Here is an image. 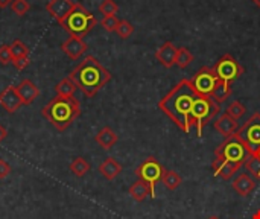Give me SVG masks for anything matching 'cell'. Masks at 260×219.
<instances>
[{"label": "cell", "mask_w": 260, "mask_h": 219, "mask_svg": "<svg viewBox=\"0 0 260 219\" xmlns=\"http://www.w3.org/2000/svg\"><path fill=\"white\" fill-rule=\"evenodd\" d=\"M70 171L73 175H76L78 178L84 177L88 171H90V163L82 159V157H76L72 163H70Z\"/></svg>", "instance_id": "25"}, {"label": "cell", "mask_w": 260, "mask_h": 219, "mask_svg": "<svg viewBox=\"0 0 260 219\" xmlns=\"http://www.w3.org/2000/svg\"><path fill=\"white\" fill-rule=\"evenodd\" d=\"M236 134L245 143L250 154H256L260 148V113H254L238 131Z\"/></svg>", "instance_id": "8"}, {"label": "cell", "mask_w": 260, "mask_h": 219, "mask_svg": "<svg viewBox=\"0 0 260 219\" xmlns=\"http://www.w3.org/2000/svg\"><path fill=\"white\" fill-rule=\"evenodd\" d=\"M207 219H219L218 216H210V218H207Z\"/></svg>", "instance_id": "42"}, {"label": "cell", "mask_w": 260, "mask_h": 219, "mask_svg": "<svg viewBox=\"0 0 260 219\" xmlns=\"http://www.w3.org/2000/svg\"><path fill=\"white\" fill-rule=\"evenodd\" d=\"M200 95L190 79H181L160 102L158 108L186 134L192 130V108Z\"/></svg>", "instance_id": "1"}, {"label": "cell", "mask_w": 260, "mask_h": 219, "mask_svg": "<svg viewBox=\"0 0 260 219\" xmlns=\"http://www.w3.org/2000/svg\"><path fill=\"white\" fill-rule=\"evenodd\" d=\"M245 168H247L248 174H250L256 181L260 180V159L257 155L250 154L248 159H247V162H245Z\"/></svg>", "instance_id": "28"}, {"label": "cell", "mask_w": 260, "mask_h": 219, "mask_svg": "<svg viewBox=\"0 0 260 219\" xmlns=\"http://www.w3.org/2000/svg\"><path fill=\"white\" fill-rule=\"evenodd\" d=\"M0 105H2L8 113H11V114L15 113V111L23 105V102H21V99H20V96H18L15 87L9 85V87H6V88L0 93Z\"/></svg>", "instance_id": "12"}, {"label": "cell", "mask_w": 260, "mask_h": 219, "mask_svg": "<svg viewBox=\"0 0 260 219\" xmlns=\"http://www.w3.org/2000/svg\"><path fill=\"white\" fill-rule=\"evenodd\" d=\"M253 155H257V157H259V159H260V148H259V151H257L256 154H253Z\"/></svg>", "instance_id": "41"}, {"label": "cell", "mask_w": 260, "mask_h": 219, "mask_svg": "<svg viewBox=\"0 0 260 219\" xmlns=\"http://www.w3.org/2000/svg\"><path fill=\"white\" fill-rule=\"evenodd\" d=\"M212 168H213V174L216 177H219L222 180H230L241 169V165L232 163L224 159H215L212 163Z\"/></svg>", "instance_id": "15"}, {"label": "cell", "mask_w": 260, "mask_h": 219, "mask_svg": "<svg viewBox=\"0 0 260 219\" xmlns=\"http://www.w3.org/2000/svg\"><path fill=\"white\" fill-rule=\"evenodd\" d=\"M6 134H8V133H6V130L0 125V142H3V140H5Z\"/></svg>", "instance_id": "37"}, {"label": "cell", "mask_w": 260, "mask_h": 219, "mask_svg": "<svg viewBox=\"0 0 260 219\" xmlns=\"http://www.w3.org/2000/svg\"><path fill=\"white\" fill-rule=\"evenodd\" d=\"M11 8H12V11H14L17 15L23 17L24 14H27V12H29L30 5L27 3V0H12Z\"/></svg>", "instance_id": "32"}, {"label": "cell", "mask_w": 260, "mask_h": 219, "mask_svg": "<svg viewBox=\"0 0 260 219\" xmlns=\"http://www.w3.org/2000/svg\"><path fill=\"white\" fill-rule=\"evenodd\" d=\"M213 70H215L218 79L227 81L230 84L244 75V67L230 53H225L224 56H221L216 61V64L213 66Z\"/></svg>", "instance_id": "9"}, {"label": "cell", "mask_w": 260, "mask_h": 219, "mask_svg": "<svg viewBox=\"0 0 260 219\" xmlns=\"http://www.w3.org/2000/svg\"><path fill=\"white\" fill-rule=\"evenodd\" d=\"M251 2H253V3H254L256 6H259V8H260V0H251Z\"/></svg>", "instance_id": "40"}, {"label": "cell", "mask_w": 260, "mask_h": 219, "mask_svg": "<svg viewBox=\"0 0 260 219\" xmlns=\"http://www.w3.org/2000/svg\"><path fill=\"white\" fill-rule=\"evenodd\" d=\"M59 24L62 26L64 30H67L70 34V37L82 38L98 24V20L81 3H76L73 11Z\"/></svg>", "instance_id": "4"}, {"label": "cell", "mask_w": 260, "mask_h": 219, "mask_svg": "<svg viewBox=\"0 0 260 219\" xmlns=\"http://www.w3.org/2000/svg\"><path fill=\"white\" fill-rule=\"evenodd\" d=\"M233 191L241 195V197H248L254 189H256V180L250 174H241L233 183H232Z\"/></svg>", "instance_id": "18"}, {"label": "cell", "mask_w": 260, "mask_h": 219, "mask_svg": "<svg viewBox=\"0 0 260 219\" xmlns=\"http://www.w3.org/2000/svg\"><path fill=\"white\" fill-rule=\"evenodd\" d=\"M161 181H163V184L166 186V189L175 191V189H178V187L181 186L183 178H181V175H180L178 172H175V171H168V169H166L165 174H163Z\"/></svg>", "instance_id": "24"}, {"label": "cell", "mask_w": 260, "mask_h": 219, "mask_svg": "<svg viewBox=\"0 0 260 219\" xmlns=\"http://www.w3.org/2000/svg\"><path fill=\"white\" fill-rule=\"evenodd\" d=\"M117 11H119V5H117L114 0H104V2L99 5V12H101L104 17L116 15Z\"/></svg>", "instance_id": "31"}, {"label": "cell", "mask_w": 260, "mask_h": 219, "mask_svg": "<svg viewBox=\"0 0 260 219\" xmlns=\"http://www.w3.org/2000/svg\"><path fill=\"white\" fill-rule=\"evenodd\" d=\"M11 55H12V61L14 59H21V58H29V49L23 41L15 40L11 44Z\"/></svg>", "instance_id": "27"}, {"label": "cell", "mask_w": 260, "mask_h": 219, "mask_svg": "<svg viewBox=\"0 0 260 219\" xmlns=\"http://www.w3.org/2000/svg\"><path fill=\"white\" fill-rule=\"evenodd\" d=\"M219 113H221V107L212 98H206V96L197 98L192 108V125L197 127L198 137L203 136V131L207 127V123L212 119H215Z\"/></svg>", "instance_id": "5"}, {"label": "cell", "mask_w": 260, "mask_h": 219, "mask_svg": "<svg viewBox=\"0 0 260 219\" xmlns=\"http://www.w3.org/2000/svg\"><path fill=\"white\" fill-rule=\"evenodd\" d=\"M251 219H260V209H259V210H256V212L253 213V216H251Z\"/></svg>", "instance_id": "39"}, {"label": "cell", "mask_w": 260, "mask_h": 219, "mask_svg": "<svg viewBox=\"0 0 260 219\" xmlns=\"http://www.w3.org/2000/svg\"><path fill=\"white\" fill-rule=\"evenodd\" d=\"M218 76L213 70V67H201L195 76L190 79L192 82V87L195 88V91L200 95V96H206V98H212V93H213V88L218 82Z\"/></svg>", "instance_id": "10"}, {"label": "cell", "mask_w": 260, "mask_h": 219, "mask_svg": "<svg viewBox=\"0 0 260 219\" xmlns=\"http://www.w3.org/2000/svg\"><path fill=\"white\" fill-rule=\"evenodd\" d=\"M225 113H227L229 116H232L235 120H239L241 117H244V116H245L247 108H245V105H244V104H241L239 101H233V102H230V105L227 107Z\"/></svg>", "instance_id": "29"}, {"label": "cell", "mask_w": 260, "mask_h": 219, "mask_svg": "<svg viewBox=\"0 0 260 219\" xmlns=\"http://www.w3.org/2000/svg\"><path fill=\"white\" fill-rule=\"evenodd\" d=\"M69 78L87 98H93L111 81V73L94 56L88 55L72 70Z\"/></svg>", "instance_id": "2"}, {"label": "cell", "mask_w": 260, "mask_h": 219, "mask_svg": "<svg viewBox=\"0 0 260 219\" xmlns=\"http://www.w3.org/2000/svg\"><path fill=\"white\" fill-rule=\"evenodd\" d=\"M165 168L160 165V162L155 157H148L137 169H136V175L139 177V180L145 181L149 189H151V197H155V186L158 184V181H161L163 174H165Z\"/></svg>", "instance_id": "7"}, {"label": "cell", "mask_w": 260, "mask_h": 219, "mask_svg": "<svg viewBox=\"0 0 260 219\" xmlns=\"http://www.w3.org/2000/svg\"><path fill=\"white\" fill-rule=\"evenodd\" d=\"M62 52L70 58V59H78L82 56V53L87 50V44L82 38L78 37H69L62 44H61Z\"/></svg>", "instance_id": "13"}, {"label": "cell", "mask_w": 260, "mask_h": 219, "mask_svg": "<svg viewBox=\"0 0 260 219\" xmlns=\"http://www.w3.org/2000/svg\"><path fill=\"white\" fill-rule=\"evenodd\" d=\"M134 32V26L128 21V20H120L119 24H117V29H116V34L122 38V40H126L133 35Z\"/></svg>", "instance_id": "30"}, {"label": "cell", "mask_w": 260, "mask_h": 219, "mask_svg": "<svg viewBox=\"0 0 260 219\" xmlns=\"http://www.w3.org/2000/svg\"><path fill=\"white\" fill-rule=\"evenodd\" d=\"M9 174H11V166H9L5 160L0 159V180L6 178Z\"/></svg>", "instance_id": "35"}, {"label": "cell", "mask_w": 260, "mask_h": 219, "mask_svg": "<svg viewBox=\"0 0 260 219\" xmlns=\"http://www.w3.org/2000/svg\"><path fill=\"white\" fill-rule=\"evenodd\" d=\"M9 62H12L11 46L3 44V46H0V64H2V66H8Z\"/></svg>", "instance_id": "34"}, {"label": "cell", "mask_w": 260, "mask_h": 219, "mask_svg": "<svg viewBox=\"0 0 260 219\" xmlns=\"http://www.w3.org/2000/svg\"><path fill=\"white\" fill-rule=\"evenodd\" d=\"M233 93V88H232V84L227 82V81H218L215 88H213V93H212V99L218 104L221 102H225Z\"/></svg>", "instance_id": "21"}, {"label": "cell", "mask_w": 260, "mask_h": 219, "mask_svg": "<svg viewBox=\"0 0 260 219\" xmlns=\"http://www.w3.org/2000/svg\"><path fill=\"white\" fill-rule=\"evenodd\" d=\"M177 50H178V47H175V46H174V43L166 41L160 49H157V52H155V58H157V61H158L163 67L171 69V67L175 64Z\"/></svg>", "instance_id": "16"}, {"label": "cell", "mask_w": 260, "mask_h": 219, "mask_svg": "<svg viewBox=\"0 0 260 219\" xmlns=\"http://www.w3.org/2000/svg\"><path fill=\"white\" fill-rule=\"evenodd\" d=\"M129 195H131V198L134 200V201H137V203H142V201H145L149 195H151V189H149V186L145 183V181H142V180H137L131 187H129Z\"/></svg>", "instance_id": "22"}, {"label": "cell", "mask_w": 260, "mask_h": 219, "mask_svg": "<svg viewBox=\"0 0 260 219\" xmlns=\"http://www.w3.org/2000/svg\"><path fill=\"white\" fill-rule=\"evenodd\" d=\"M192 61H193V53L189 49H186V47H178L177 58H175V64L180 69H186Z\"/></svg>", "instance_id": "26"}, {"label": "cell", "mask_w": 260, "mask_h": 219, "mask_svg": "<svg viewBox=\"0 0 260 219\" xmlns=\"http://www.w3.org/2000/svg\"><path fill=\"white\" fill-rule=\"evenodd\" d=\"M78 90L76 84L67 76L64 79H61L56 85H55V91L56 96H62V98H72L75 95V91Z\"/></svg>", "instance_id": "23"}, {"label": "cell", "mask_w": 260, "mask_h": 219, "mask_svg": "<svg viewBox=\"0 0 260 219\" xmlns=\"http://www.w3.org/2000/svg\"><path fill=\"white\" fill-rule=\"evenodd\" d=\"M9 3H12V0H0V8H6Z\"/></svg>", "instance_id": "38"}, {"label": "cell", "mask_w": 260, "mask_h": 219, "mask_svg": "<svg viewBox=\"0 0 260 219\" xmlns=\"http://www.w3.org/2000/svg\"><path fill=\"white\" fill-rule=\"evenodd\" d=\"M215 130L222 136V137H230L233 134H236L238 128V120H235L232 116H229L227 113H222L218 116V119L215 120Z\"/></svg>", "instance_id": "17"}, {"label": "cell", "mask_w": 260, "mask_h": 219, "mask_svg": "<svg viewBox=\"0 0 260 219\" xmlns=\"http://www.w3.org/2000/svg\"><path fill=\"white\" fill-rule=\"evenodd\" d=\"M94 140H96V143L102 148V149H111L116 143H117V140H119V137H117V134L110 128V127H104L98 134H96V137H94Z\"/></svg>", "instance_id": "20"}, {"label": "cell", "mask_w": 260, "mask_h": 219, "mask_svg": "<svg viewBox=\"0 0 260 219\" xmlns=\"http://www.w3.org/2000/svg\"><path fill=\"white\" fill-rule=\"evenodd\" d=\"M75 5L76 3L72 2V0H50L46 5V9L58 23H61L73 11Z\"/></svg>", "instance_id": "11"}, {"label": "cell", "mask_w": 260, "mask_h": 219, "mask_svg": "<svg viewBox=\"0 0 260 219\" xmlns=\"http://www.w3.org/2000/svg\"><path fill=\"white\" fill-rule=\"evenodd\" d=\"M250 152L245 146V143L241 140L238 134H233L227 137L216 149H215V157L216 159H224L236 165H245Z\"/></svg>", "instance_id": "6"}, {"label": "cell", "mask_w": 260, "mask_h": 219, "mask_svg": "<svg viewBox=\"0 0 260 219\" xmlns=\"http://www.w3.org/2000/svg\"><path fill=\"white\" fill-rule=\"evenodd\" d=\"M119 21H120V20H119L116 15H108V17H104V18H102L101 24H102V27H104L105 30H108V32H116Z\"/></svg>", "instance_id": "33"}, {"label": "cell", "mask_w": 260, "mask_h": 219, "mask_svg": "<svg viewBox=\"0 0 260 219\" xmlns=\"http://www.w3.org/2000/svg\"><path fill=\"white\" fill-rule=\"evenodd\" d=\"M99 172H101V175L104 178H107L108 181H111V180H114L122 172V165L116 159L108 157V159H105L99 165Z\"/></svg>", "instance_id": "19"}, {"label": "cell", "mask_w": 260, "mask_h": 219, "mask_svg": "<svg viewBox=\"0 0 260 219\" xmlns=\"http://www.w3.org/2000/svg\"><path fill=\"white\" fill-rule=\"evenodd\" d=\"M29 58H21V59H14L12 61V64H14V67L17 69V70H23V69H26L27 66H29Z\"/></svg>", "instance_id": "36"}, {"label": "cell", "mask_w": 260, "mask_h": 219, "mask_svg": "<svg viewBox=\"0 0 260 219\" xmlns=\"http://www.w3.org/2000/svg\"><path fill=\"white\" fill-rule=\"evenodd\" d=\"M15 90H17L23 105H30L40 96V88L30 79H23L18 85H15Z\"/></svg>", "instance_id": "14"}, {"label": "cell", "mask_w": 260, "mask_h": 219, "mask_svg": "<svg viewBox=\"0 0 260 219\" xmlns=\"http://www.w3.org/2000/svg\"><path fill=\"white\" fill-rule=\"evenodd\" d=\"M41 114L58 131H66L81 116V104L73 96L72 98L56 96L43 107Z\"/></svg>", "instance_id": "3"}]
</instances>
